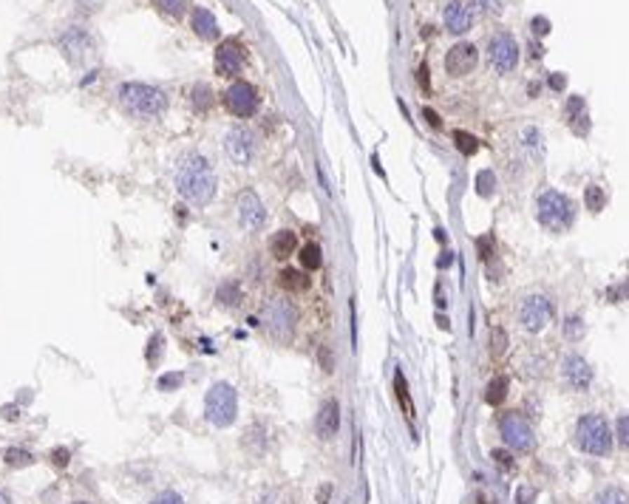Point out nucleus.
Listing matches in <instances>:
<instances>
[{"label":"nucleus","mask_w":629,"mask_h":504,"mask_svg":"<svg viewBox=\"0 0 629 504\" xmlns=\"http://www.w3.org/2000/svg\"><path fill=\"white\" fill-rule=\"evenodd\" d=\"M216 184H219L216 170L201 154H190L182 159V165L176 170V190L184 201H190L196 207L210 204L216 196Z\"/></svg>","instance_id":"obj_1"},{"label":"nucleus","mask_w":629,"mask_h":504,"mask_svg":"<svg viewBox=\"0 0 629 504\" xmlns=\"http://www.w3.org/2000/svg\"><path fill=\"white\" fill-rule=\"evenodd\" d=\"M536 219L550 233H564L576 222V204L558 190H544L536 196Z\"/></svg>","instance_id":"obj_2"},{"label":"nucleus","mask_w":629,"mask_h":504,"mask_svg":"<svg viewBox=\"0 0 629 504\" xmlns=\"http://www.w3.org/2000/svg\"><path fill=\"white\" fill-rule=\"evenodd\" d=\"M116 97L133 116H142V119H154L165 114L168 108V94L148 83H122L116 88Z\"/></svg>","instance_id":"obj_3"},{"label":"nucleus","mask_w":629,"mask_h":504,"mask_svg":"<svg viewBox=\"0 0 629 504\" xmlns=\"http://www.w3.org/2000/svg\"><path fill=\"white\" fill-rule=\"evenodd\" d=\"M576 445L590 456H607L612 451V428L601 414H584L576 422Z\"/></svg>","instance_id":"obj_4"},{"label":"nucleus","mask_w":629,"mask_h":504,"mask_svg":"<svg viewBox=\"0 0 629 504\" xmlns=\"http://www.w3.org/2000/svg\"><path fill=\"white\" fill-rule=\"evenodd\" d=\"M261 323L266 326L269 337L278 343H290L295 337V326H298V309L292 301L287 298H269L264 312H261Z\"/></svg>","instance_id":"obj_5"},{"label":"nucleus","mask_w":629,"mask_h":504,"mask_svg":"<svg viewBox=\"0 0 629 504\" xmlns=\"http://www.w3.org/2000/svg\"><path fill=\"white\" fill-rule=\"evenodd\" d=\"M204 416L216 428H230L238 416V391L230 383L210 386V391L204 397Z\"/></svg>","instance_id":"obj_6"},{"label":"nucleus","mask_w":629,"mask_h":504,"mask_svg":"<svg viewBox=\"0 0 629 504\" xmlns=\"http://www.w3.org/2000/svg\"><path fill=\"white\" fill-rule=\"evenodd\" d=\"M499 434H502L505 445L510 451H516V454H530L536 448V430L527 422V416L519 414V411L502 414V419H499Z\"/></svg>","instance_id":"obj_7"},{"label":"nucleus","mask_w":629,"mask_h":504,"mask_svg":"<svg viewBox=\"0 0 629 504\" xmlns=\"http://www.w3.org/2000/svg\"><path fill=\"white\" fill-rule=\"evenodd\" d=\"M487 60H491L494 71H499V74H510V71L519 65V46H516V40L508 32L494 34L491 43H487Z\"/></svg>","instance_id":"obj_8"},{"label":"nucleus","mask_w":629,"mask_h":504,"mask_svg":"<svg viewBox=\"0 0 629 504\" xmlns=\"http://www.w3.org/2000/svg\"><path fill=\"white\" fill-rule=\"evenodd\" d=\"M60 48L65 54V60L72 65H83L91 54H94V37L83 29V26H72L65 29L60 37Z\"/></svg>","instance_id":"obj_9"},{"label":"nucleus","mask_w":629,"mask_h":504,"mask_svg":"<svg viewBox=\"0 0 629 504\" xmlns=\"http://www.w3.org/2000/svg\"><path fill=\"white\" fill-rule=\"evenodd\" d=\"M255 151H258V145H255L252 130H247V128H241V125L233 128V130H227V136H224V154H227L236 165H241V168L252 165Z\"/></svg>","instance_id":"obj_10"},{"label":"nucleus","mask_w":629,"mask_h":504,"mask_svg":"<svg viewBox=\"0 0 629 504\" xmlns=\"http://www.w3.org/2000/svg\"><path fill=\"white\" fill-rule=\"evenodd\" d=\"M258 91H255V86H250V83H244V80H238V83H233L230 88H227V94H224V105H227V111L233 114V116H241V119H247V116H252L255 111H258Z\"/></svg>","instance_id":"obj_11"},{"label":"nucleus","mask_w":629,"mask_h":504,"mask_svg":"<svg viewBox=\"0 0 629 504\" xmlns=\"http://www.w3.org/2000/svg\"><path fill=\"white\" fill-rule=\"evenodd\" d=\"M553 318V306L544 295H527L519 304V320L527 332H541Z\"/></svg>","instance_id":"obj_12"},{"label":"nucleus","mask_w":629,"mask_h":504,"mask_svg":"<svg viewBox=\"0 0 629 504\" xmlns=\"http://www.w3.org/2000/svg\"><path fill=\"white\" fill-rule=\"evenodd\" d=\"M264 222H266V210H264L258 193L250 190V187H244V190L238 193V224H241L247 233H255V230L264 227Z\"/></svg>","instance_id":"obj_13"},{"label":"nucleus","mask_w":629,"mask_h":504,"mask_svg":"<svg viewBox=\"0 0 629 504\" xmlns=\"http://www.w3.org/2000/svg\"><path fill=\"white\" fill-rule=\"evenodd\" d=\"M244 62H247V51H244V46L238 43V40H224L222 46H219V51H216V74L219 77H233V74H238V71L244 68Z\"/></svg>","instance_id":"obj_14"},{"label":"nucleus","mask_w":629,"mask_h":504,"mask_svg":"<svg viewBox=\"0 0 629 504\" xmlns=\"http://www.w3.org/2000/svg\"><path fill=\"white\" fill-rule=\"evenodd\" d=\"M476 62H479V51H476L473 43H456V46H451L448 54H445V71H448L451 77H465V74H471V71L476 68Z\"/></svg>","instance_id":"obj_15"},{"label":"nucleus","mask_w":629,"mask_h":504,"mask_svg":"<svg viewBox=\"0 0 629 504\" xmlns=\"http://www.w3.org/2000/svg\"><path fill=\"white\" fill-rule=\"evenodd\" d=\"M562 374H564V380H567V386L573 391H587L593 386V369H590V363H587L581 354H570L564 360Z\"/></svg>","instance_id":"obj_16"},{"label":"nucleus","mask_w":629,"mask_h":504,"mask_svg":"<svg viewBox=\"0 0 629 504\" xmlns=\"http://www.w3.org/2000/svg\"><path fill=\"white\" fill-rule=\"evenodd\" d=\"M442 20H445V29L451 34H465L473 26V12H471V6L465 4V0H451V4L445 6Z\"/></svg>","instance_id":"obj_17"},{"label":"nucleus","mask_w":629,"mask_h":504,"mask_svg":"<svg viewBox=\"0 0 629 504\" xmlns=\"http://www.w3.org/2000/svg\"><path fill=\"white\" fill-rule=\"evenodd\" d=\"M315 430L320 440H332L340 430V402L337 400H326L315 416Z\"/></svg>","instance_id":"obj_18"},{"label":"nucleus","mask_w":629,"mask_h":504,"mask_svg":"<svg viewBox=\"0 0 629 504\" xmlns=\"http://www.w3.org/2000/svg\"><path fill=\"white\" fill-rule=\"evenodd\" d=\"M190 26H193V32L201 37V40H216L219 37V23H216V18L210 15V9H193V15H190Z\"/></svg>","instance_id":"obj_19"},{"label":"nucleus","mask_w":629,"mask_h":504,"mask_svg":"<svg viewBox=\"0 0 629 504\" xmlns=\"http://www.w3.org/2000/svg\"><path fill=\"white\" fill-rule=\"evenodd\" d=\"M295 250H298V236L292 233V230H278L272 238H269V252L275 255V258H290V255H295Z\"/></svg>","instance_id":"obj_20"},{"label":"nucleus","mask_w":629,"mask_h":504,"mask_svg":"<svg viewBox=\"0 0 629 504\" xmlns=\"http://www.w3.org/2000/svg\"><path fill=\"white\" fill-rule=\"evenodd\" d=\"M278 283H281L287 292H306L312 280H309L306 269H295V266H287V269H281V275H278Z\"/></svg>","instance_id":"obj_21"},{"label":"nucleus","mask_w":629,"mask_h":504,"mask_svg":"<svg viewBox=\"0 0 629 504\" xmlns=\"http://www.w3.org/2000/svg\"><path fill=\"white\" fill-rule=\"evenodd\" d=\"M216 301H219L224 309H236V306H241V301H244L241 283H238V280H224L219 290H216Z\"/></svg>","instance_id":"obj_22"},{"label":"nucleus","mask_w":629,"mask_h":504,"mask_svg":"<svg viewBox=\"0 0 629 504\" xmlns=\"http://www.w3.org/2000/svg\"><path fill=\"white\" fill-rule=\"evenodd\" d=\"M508 388H510V380L505 374H496L491 383H487V388H485V402L487 405H502L505 397H508Z\"/></svg>","instance_id":"obj_23"},{"label":"nucleus","mask_w":629,"mask_h":504,"mask_svg":"<svg viewBox=\"0 0 629 504\" xmlns=\"http://www.w3.org/2000/svg\"><path fill=\"white\" fill-rule=\"evenodd\" d=\"M593 504H629V493L623 487H618V484H607V487H601L595 493Z\"/></svg>","instance_id":"obj_24"},{"label":"nucleus","mask_w":629,"mask_h":504,"mask_svg":"<svg viewBox=\"0 0 629 504\" xmlns=\"http://www.w3.org/2000/svg\"><path fill=\"white\" fill-rule=\"evenodd\" d=\"M298 258H301V266H304L306 272H315V269L323 266V252H320V247L312 244V241L301 247V255H298Z\"/></svg>","instance_id":"obj_25"},{"label":"nucleus","mask_w":629,"mask_h":504,"mask_svg":"<svg viewBox=\"0 0 629 504\" xmlns=\"http://www.w3.org/2000/svg\"><path fill=\"white\" fill-rule=\"evenodd\" d=\"M394 394H397V400H400V405H403L405 416H408V419H414V405H411L408 383H405V377H403V372H400V369L394 372Z\"/></svg>","instance_id":"obj_26"},{"label":"nucleus","mask_w":629,"mask_h":504,"mask_svg":"<svg viewBox=\"0 0 629 504\" xmlns=\"http://www.w3.org/2000/svg\"><path fill=\"white\" fill-rule=\"evenodd\" d=\"M190 105H193L198 114H204L210 105H213V91H210V86L196 83V86H193V91H190Z\"/></svg>","instance_id":"obj_27"},{"label":"nucleus","mask_w":629,"mask_h":504,"mask_svg":"<svg viewBox=\"0 0 629 504\" xmlns=\"http://www.w3.org/2000/svg\"><path fill=\"white\" fill-rule=\"evenodd\" d=\"M454 145H456V151L462 156H473L479 151V139L473 133H468V130H454Z\"/></svg>","instance_id":"obj_28"},{"label":"nucleus","mask_w":629,"mask_h":504,"mask_svg":"<svg viewBox=\"0 0 629 504\" xmlns=\"http://www.w3.org/2000/svg\"><path fill=\"white\" fill-rule=\"evenodd\" d=\"M604 204H607V193H604V187L590 184V187L584 190V207H587L590 212H601Z\"/></svg>","instance_id":"obj_29"},{"label":"nucleus","mask_w":629,"mask_h":504,"mask_svg":"<svg viewBox=\"0 0 629 504\" xmlns=\"http://www.w3.org/2000/svg\"><path fill=\"white\" fill-rule=\"evenodd\" d=\"M4 462H6L9 468H29V465L34 462V456H32L26 448H6V451H4Z\"/></svg>","instance_id":"obj_30"},{"label":"nucleus","mask_w":629,"mask_h":504,"mask_svg":"<svg viewBox=\"0 0 629 504\" xmlns=\"http://www.w3.org/2000/svg\"><path fill=\"white\" fill-rule=\"evenodd\" d=\"M494 190H496V176H494V170H482V173L476 176V193H479L482 198H487V196H494Z\"/></svg>","instance_id":"obj_31"},{"label":"nucleus","mask_w":629,"mask_h":504,"mask_svg":"<svg viewBox=\"0 0 629 504\" xmlns=\"http://www.w3.org/2000/svg\"><path fill=\"white\" fill-rule=\"evenodd\" d=\"M564 334H567L570 340H579V337L584 334V320H581L579 315H570V318L564 320Z\"/></svg>","instance_id":"obj_32"},{"label":"nucleus","mask_w":629,"mask_h":504,"mask_svg":"<svg viewBox=\"0 0 629 504\" xmlns=\"http://www.w3.org/2000/svg\"><path fill=\"white\" fill-rule=\"evenodd\" d=\"M182 383H184V377L179 372H170V374H162L156 386H159V391H176V388H182Z\"/></svg>","instance_id":"obj_33"},{"label":"nucleus","mask_w":629,"mask_h":504,"mask_svg":"<svg viewBox=\"0 0 629 504\" xmlns=\"http://www.w3.org/2000/svg\"><path fill=\"white\" fill-rule=\"evenodd\" d=\"M156 4H159L162 12H168L170 18H182L184 9H187V0H156Z\"/></svg>","instance_id":"obj_34"},{"label":"nucleus","mask_w":629,"mask_h":504,"mask_svg":"<svg viewBox=\"0 0 629 504\" xmlns=\"http://www.w3.org/2000/svg\"><path fill=\"white\" fill-rule=\"evenodd\" d=\"M244 437H247V445H250V448H252V442H258V454L264 451V425H261V422H258V425H250Z\"/></svg>","instance_id":"obj_35"},{"label":"nucleus","mask_w":629,"mask_h":504,"mask_svg":"<svg viewBox=\"0 0 629 504\" xmlns=\"http://www.w3.org/2000/svg\"><path fill=\"white\" fill-rule=\"evenodd\" d=\"M615 437H618V442H621L623 448H629V414H623V416L618 419V425H615Z\"/></svg>","instance_id":"obj_36"},{"label":"nucleus","mask_w":629,"mask_h":504,"mask_svg":"<svg viewBox=\"0 0 629 504\" xmlns=\"http://www.w3.org/2000/svg\"><path fill=\"white\" fill-rule=\"evenodd\" d=\"M476 250H479V258H482V261H491V258H494V238H491V236H482V238L476 241Z\"/></svg>","instance_id":"obj_37"},{"label":"nucleus","mask_w":629,"mask_h":504,"mask_svg":"<svg viewBox=\"0 0 629 504\" xmlns=\"http://www.w3.org/2000/svg\"><path fill=\"white\" fill-rule=\"evenodd\" d=\"M48 459H51L54 468H65L68 462H72V451H68V448H54V451L48 454Z\"/></svg>","instance_id":"obj_38"},{"label":"nucleus","mask_w":629,"mask_h":504,"mask_svg":"<svg viewBox=\"0 0 629 504\" xmlns=\"http://www.w3.org/2000/svg\"><path fill=\"white\" fill-rule=\"evenodd\" d=\"M505 348H508V334L502 329H494V334H491V351L499 357Z\"/></svg>","instance_id":"obj_39"},{"label":"nucleus","mask_w":629,"mask_h":504,"mask_svg":"<svg viewBox=\"0 0 629 504\" xmlns=\"http://www.w3.org/2000/svg\"><path fill=\"white\" fill-rule=\"evenodd\" d=\"M151 504H184V498H182L176 490H165V493H159Z\"/></svg>","instance_id":"obj_40"},{"label":"nucleus","mask_w":629,"mask_h":504,"mask_svg":"<svg viewBox=\"0 0 629 504\" xmlns=\"http://www.w3.org/2000/svg\"><path fill=\"white\" fill-rule=\"evenodd\" d=\"M162 343H165V337H162V334H154V337H151V343H148V363H151V366H156V354H159Z\"/></svg>","instance_id":"obj_41"},{"label":"nucleus","mask_w":629,"mask_h":504,"mask_svg":"<svg viewBox=\"0 0 629 504\" xmlns=\"http://www.w3.org/2000/svg\"><path fill=\"white\" fill-rule=\"evenodd\" d=\"M494 462H496L502 470H513V456H510L508 451H502V448H499V451H494Z\"/></svg>","instance_id":"obj_42"},{"label":"nucleus","mask_w":629,"mask_h":504,"mask_svg":"<svg viewBox=\"0 0 629 504\" xmlns=\"http://www.w3.org/2000/svg\"><path fill=\"white\" fill-rule=\"evenodd\" d=\"M318 357H320V366H323V372H334V360H332V351H329V346H320Z\"/></svg>","instance_id":"obj_43"},{"label":"nucleus","mask_w":629,"mask_h":504,"mask_svg":"<svg viewBox=\"0 0 629 504\" xmlns=\"http://www.w3.org/2000/svg\"><path fill=\"white\" fill-rule=\"evenodd\" d=\"M533 32L544 37V34L550 32V20H547V18H533Z\"/></svg>","instance_id":"obj_44"},{"label":"nucleus","mask_w":629,"mask_h":504,"mask_svg":"<svg viewBox=\"0 0 629 504\" xmlns=\"http://www.w3.org/2000/svg\"><path fill=\"white\" fill-rule=\"evenodd\" d=\"M423 116L428 119V125H431V128H437V130L442 128V119H440V114H437V111H431V108H423Z\"/></svg>","instance_id":"obj_45"},{"label":"nucleus","mask_w":629,"mask_h":504,"mask_svg":"<svg viewBox=\"0 0 629 504\" xmlns=\"http://www.w3.org/2000/svg\"><path fill=\"white\" fill-rule=\"evenodd\" d=\"M4 419H9V422H15V419H20V408L18 405H4Z\"/></svg>","instance_id":"obj_46"},{"label":"nucleus","mask_w":629,"mask_h":504,"mask_svg":"<svg viewBox=\"0 0 629 504\" xmlns=\"http://www.w3.org/2000/svg\"><path fill=\"white\" fill-rule=\"evenodd\" d=\"M533 496H536V493H533L530 487H519V504H530Z\"/></svg>","instance_id":"obj_47"},{"label":"nucleus","mask_w":629,"mask_h":504,"mask_svg":"<svg viewBox=\"0 0 629 504\" xmlns=\"http://www.w3.org/2000/svg\"><path fill=\"white\" fill-rule=\"evenodd\" d=\"M550 86H553V88H555V91H564V86H567V80H564V77H562V74H553V77H550Z\"/></svg>","instance_id":"obj_48"},{"label":"nucleus","mask_w":629,"mask_h":504,"mask_svg":"<svg viewBox=\"0 0 629 504\" xmlns=\"http://www.w3.org/2000/svg\"><path fill=\"white\" fill-rule=\"evenodd\" d=\"M417 77H419V86L428 91V65H419V74Z\"/></svg>","instance_id":"obj_49"},{"label":"nucleus","mask_w":629,"mask_h":504,"mask_svg":"<svg viewBox=\"0 0 629 504\" xmlns=\"http://www.w3.org/2000/svg\"><path fill=\"white\" fill-rule=\"evenodd\" d=\"M473 4H476V6H482V9H487V12H491V9H496V6H499V0H473Z\"/></svg>","instance_id":"obj_50"},{"label":"nucleus","mask_w":629,"mask_h":504,"mask_svg":"<svg viewBox=\"0 0 629 504\" xmlns=\"http://www.w3.org/2000/svg\"><path fill=\"white\" fill-rule=\"evenodd\" d=\"M451 264H454V252H442V258L437 261L440 269H445V266H451Z\"/></svg>","instance_id":"obj_51"},{"label":"nucleus","mask_w":629,"mask_h":504,"mask_svg":"<svg viewBox=\"0 0 629 504\" xmlns=\"http://www.w3.org/2000/svg\"><path fill=\"white\" fill-rule=\"evenodd\" d=\"M329 493H332V487H329V484H326V487H320V493H318V501H320V504H326Z\"/></svg>","instance_id":"obj_52"},{"label":"nucleus","mask_w":629,"mask_h":504,"mask_svg":"<svg viewBox=\"0 0 629 504\" xmlns=\"http://www.w3.org/2000/svg\"><path fill=\"white\" fill-rule=\"evenodd\" d=\"M0 504H12V496L6 487H0Z\"/></svg>","instance_id":"obj_53"},{"label":"nucleus","mask_w":629,"mask_h":504,"mask_svg":"<svg viewBox=\"0 0 629 504\" xmlns=\"http://www.w3.org/2000/svg\"><path fill=\"white\" fill-rule=\"evenodd\" d=\"M437 323H440V329H451V323H448V318H442V315H440V318H437Z\"/></svg>","instance_id":"obj_54"},{"label":"nucleus","mask_w":629,"mask_h":504,"mask_svg":"<svg viewBox=\"0 0 629 504\" xmlns=\"http://www.w3.org/2000/svg\"><path fill=\"white\" fill-rule=\"evenodd\" d=\"M621 292H623V295L629 298V283H623V290H621Z\"/></svg>","instance_id":"obj_55"},{"label":"nucleus","mask_w":629,"mask_h":504,"mask_svg":"<svg viewBox=\"0 0 629 504\" xmlns=\"http://www.w3.org/2000/svg\"><path fill=\"white\" fill-rule=\"evenodd\" d=\"M74 504H91V501H74Z\"/></svg>","instance_id":"obj_56"}]
</instances>
